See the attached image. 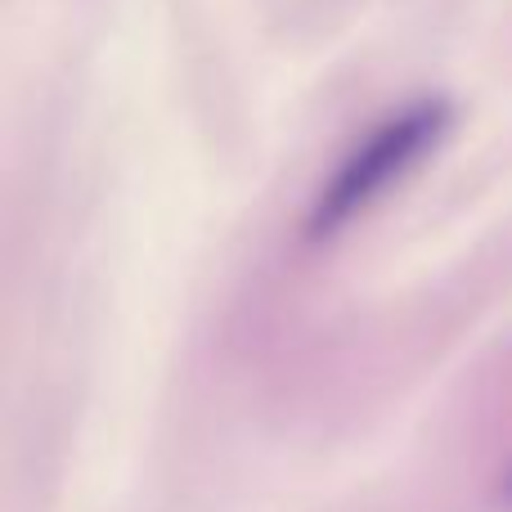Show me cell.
<instances>
[{"label":"cell","instance_id":"1","mask_svg":"<svg viewBox=\"0 0 512 512\" xmlns=\"http://www.w3.org/2000/svg\"><path fill=\"white\" fill-rule=\"evenodd\" d=\"M454 122L450 99L441 95H423L409 99L405 108L387 113L382 122H373L360 140L346 149V158L333 167V176L319 185V194L310 198L301 234L306 243H328L355 225L369 212L378 198H387L436 144L445 140Z\"/></svg>","mask_w":512,"mask_h":512},{"label":"cell","instance_id":"2","mask_svg":"<svg viewBox=\"0 0 512 512\" xmlns=\"http://www.w3.org/2000/svg\"><path fill=\"white\" fill-rule=\"evenodd\" d=\"M504 499L512 504V472H508V481H504Z\"/></svg>","mask_w":512,"mask_h":512}]
</instances>
